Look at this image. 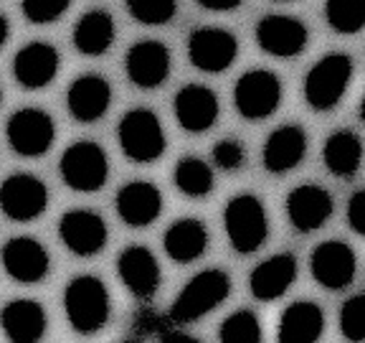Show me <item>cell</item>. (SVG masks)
I'll list each match as a JSON object with an SVG mask.
<instances>
[{
  "instance_id": "d590c367",
  "label": "cell",
  "mask_w": 365,
  "mask_h": 343,
  "mask_svg": "<svg viewBox=\"0 0 365 343\" xmlns=\"http://www.w3.org/2000/svg\"><path fill=\"white\" fill-rule=\"evenodd\" d=\"M348 224L355 234L365 237V191L350 196L348 201Z\"/></svg>"
},
{
  "instance_id": "e575fe53",
  "label": "cell",
  "mask_w": 365,
  "mask_h": 343,
  "mask_svg": "<svg viewBox=\"0 0 365 343\" xmlns=\"http://www.w3.org/2000/svg\"><path fill=\"white\" fill-rule=\"evenodd\" d=\"M246 160V150L239 140H221L213 148V163L221 171H239Z\"/></svg>"
},
{
  "instance_id": "7a4b0ae2",
  "label": "cell",
  "mask_w": 365,
  "mask_h": 343,
  "mask_svg": "<svg viewBox=\"0 0 365 343\" xmlns=\"http://www.w3.org/2000/svg\"><path fill=\"white\" fill-rule=\"evenodd\" d=\"M226 237L239 254H251L267 242L269 217L264 204L254 194H239L226 204L223 212Z\"/></svg>"
},
{
  "instance_id": "f546056e",
  "label": "cell",
  "mask_w": 365,
  "mask_h": 343,
  "mask_svg": "<svg viewBox=\"0 0 365 343\" xmlns=\"http://www.w3.org/2000/svg\"><path fill=\"white\" fill-rule=\"evenodd\" d=\"M325 18L337 34L365 29V0H325Z\"/></svg>"
},
{
  "instance_id": "e0dca14e",
  "label": "cell",
  "mask_w": 365,
  "mask_h": 343,
  "mask_svg": "<svg viewBox=\"0 0 365 343\" xmlns=\"http://www.w3.org/2000/svg\"><path fill=\"white\" fill-rule=\"evenodd\" d=\"M58 51L46 41H34L23 46L13 59V74L16 81L26 89H43L48 86L58 74Z\"/></svg>"
},
{
  "instance_id": "8d00e7d4",
  "label": "cell",
  "mask_w": 365,
  "mask_h": 343,
  "mask_svg": "<svg viewBox=\"0 0 365 343\" xmlns=\"http://www.w3.org/2000/svg\"><path fill=\"white\" fill-rule=\"evenodd\" d=\"M200 8H208V11H234V8H239L244 0H195Z\"/></svg>"
},
{
  "instance_id": "5b68a950",
  "label": "cell",
  "mask_w": 365,
  "mask_h": 343,
  "mask_svg": "<svg viewBox=\"0 0 365 343\" xmlns=\"http://www.w3.org/2000/svg\"><path fill=\"white\" fill-rule=\"evenodd\" d=\"M120 148L132 163H155L165 153V130L160 125L158 114L145 107L130 109L117 127Z\"/></svg>"
},
{
  "instance_id": "cb8c5ba5",
  "label": "cell",
  "mask_w": 365,
  "mask_h": 343,
  "mask_svg": "<svg viewBox=\"0 0 365 343\" xmlns=\"http://www.w3.org/2000/svg\"><path fill=\"white\" fill-rule=\"evenodd\" d=\"M294 280L297 259L294 254L284 252V254H274V257L264 259L262 264H257L249 277V287L257 300H277L289 290Z\"/></svg>"
},
{
  "instance_id": "603a6c76",
  "label": "cell",
  "mask_w": 365,
  "mask_h": 343,
  "mask_svg": "<svg viewBox=\"0 0 365 343\" xmlns=\"http://www.w3.org/2000/svg\"><path fill=\"white\" fill-rule=\"evenodd\" d=\"M307 153V135L302 127L282 125L267 137L264 143V168L269 173H287L302 163Z\"/></svg>"
},
{
  "instance_id": "4fadbf2b",
  "label": "cell",
  "mask_w": 365,
  "mask_h": 343,
  "mask_svg": "<svg viewBox=\"0 0 365 343\" xmlns=\"http://www.w3.org/2000/svg\"><path fill=\"white\" fill-rule=\"evenodd\" d=\"M58 237L68 252L79 257H94L107 244V222L89 209H71L58 222Z\"/></svg>"
},
{
  "instance_id": "277c9868",
  "label": "cell",
  "mask_w": 365,
  "mask_h": 343,
  "mask_svg": "<svg viewBox=\"0 0 365 343\" xmlns=\"http://www.w3.org/2000/svg\"><path fill=\"white\" fill-rule=\"evenodd\" d=\"M353 79V59L348 54H327L304 76V99L317 112L337 107Z\"/></svg>"
},
{
  "instance_id": "74e56055",
  "label": "cell",
  "mask_w": 365,
  "mask_h": 343,
  "mask_svg": "<svg viewBox=\"0 0 365 343\" xmlns=\"http://www.w3.org/2000/svg\"><path fill=\"white\" fill-rule=\"evenodd\" d=\"M160 343H200L195 336H190V333H180V331H170L163 336V341Z\"/></svg>"
},
{
  "instance_id": "44dd1931",
  "label": "cell",
  "mask_w": 365,
  "mask_h": 343,
  "mask_svg": "<svg viewBox=\"0 0 365 343\" xmlns=\"http://www.w3.org/2000/svg\"><path fill=\"white\" fill-rule=\"evenodd\" d=\"M218 97L216 91L203 84H188L175 94V117L178 125L188 132L211 130L218 120Z\"/></svg>"
},
{
  "instance_id": "4316f807",
  "label": "cell",
  "mask_w": 365,
  "mask_h": 343,
  "mask_svg": "<svg viewBox=\"0 0 365 343\" xmlns=\"http://www.w3.org/2000/svg\"><path fill=\"white\" fill-rule=\"evenodd\" d=\"M114 41V18L107 11H89L74 26V46L84 56H102Z\"/></svg>"
},
{
  "instance_id": "ab89813d",
  "label": "cell",
  "mask_w": 365,
  "mask_h": 343,
  "mask_svg": "<svg viewBox=\"0 0 365 343\" xmlns=\"http://www.w3.org/2000/svg\"><path fill=\"white\" fill-rule=\"evenodd\" d=\"M360 120L365 122V94H363V102H360Z\"/></svg>"
},
{
  "instance_id": "60d3db41",
  "label": "cell",
  "mask_w": 365,
  "mask_h": 343,
  "mask_svg": "<svg viewBox=\"0 0 365 343\" xmlns=\"http://www.w3.org/2000/svg\"><path fill=\"white\" fill-rule=\"evenodd\" d=\"M0 99H3V91H0Z\"/></svg>"
},
{
  "instance_id": "484cf974",
  "label": "cell",
  "mask_w": 365,
  "mask_h": 343,
  "mask_svg": "<svg viewBox=\"0 0 365 343\" xmlns=\"http://www.w3.org/2000/svg\"><path fill=\"white\" fill-rule=\"evenodd\" d=\"M163 247L173 262H195L198 257H203L208 247V229L198 219H178L163 237Z\"/></svg>"
},
{
  "instance_id": "4dcf8cb0",
  "label": "cell",
  "mask_w": 365,
  "mask_h": 343,
  "mask_svg": "<svg viewBox=\"0 0 365 343\" xmlns=\"http://www.w3.org/2000/svg\"><path fill=\"white\" fill-rule=\"evenodd\" d=\"M221 343H262V323L251 310H236L221 323Z\"/></svg>"
},
{
  "instance_id": "d4e9b609",
  "label": "cell",
  "mask_w": 365,
  "mask_h": 343,
  "mask_svg": "<svg viewBox=\"0 0 365 343\" xmlns=\"http://www.w3.org/2000/svg\"><path fill=\"white\" fill-rule=\"evenodd\" d=\"M325 333V313L309 300H297L279 318V343H317Z\"/></svg>"
},
{
  "instance_id": "7402d4cb",
  "label": "cell",
  "mask_w": 365,
  "mask_h": 343,
  "mask_svg": "<svg viewBox=\"0 0 365 343\" xmlns=\"http://www.w3.org/2000/svg\"><path fill=\"white\" fill-rule=\"evenodd\" d=\"M0 326L11 343H38L46 333L48 318L41 303L21 297V300H11L0 310Z\"/></svg>"
},
{
  "instance_id": "5bb4252c",
  "label": "cell",
  "mask_w": 365,
  "mask_h": 343,
  "mask_svg": "<svg viewBox=\"0 0 365 343\" xmlns=\"http://www.w3.org/2000/svg\"><path fill=\"white\" fill-rule=\"evenodd\" d=\"M307 29L304 23L294 16H282V13H272L264 16L257 26V44L262 51L269 56L289 59L304 51L307 46Z\"/></svg>"
},
{
  "instance_id": "2e32d148",
  "label": "cell",
  "mask_w": 365,
  "mask_h": 343,
  "mask_svg": "<svg viewBox=\"0 0 365 343\" xmlns=\"http://www.w3.org/2000/svg\"><path fill=\"white\" fill-rule=\"evenodd\" d=\"M117 272L127 290L140 300H148L160 287V264L155 254L143 244H132L117 257Z\"/></svg>"
},
{
  "instance_id": "ba28073f",
  "label": "cell",
  "mask_w": 365,
  "mask_h": 343,
  "mask_svg": "<svg viewBox=\"0 0 365 343\" xmlns=\"http://www.w3.org/2000/svg\"><path fill=\"white\" fill-rule=\"evenodd\" d=\"M6 137L11 148L23 158H38L53 145L56 125L51 114L38 107H23L11 114L6 127Z\"/></svg>"
},
{
  "instance_id": "f1b7e54d",
  "label": "cell",
  "mask_w": 365,
  "mask_h": 343,
  "mask_svg": "<svg viewBox=\"0 0 365 343\" xmlns=\"http://www.w3.org/2000/svg\"><path fill=\"white\" fill-rule=\"evenodd\" d=\"M175 186L180 194L190 196V199H200L213 191V171L205 160L188 155L180 158L175 166Z\"/></svg>"
},
{
  "instance_id": "83f0119b",
  "label": "cell",
  "mask_w": 365,
  "mask_h": 343,
  "mask_svg": "<svg viewBox=\"0 0 365 343\" xmlns=\"http://www.w3.org/2000/svg\"><path fill=\"white\" fill-rule=\"evenodd\" d=\"M322 158H325V166L332 176L350 178L358 173L360 163H363V143L355 132L337 130L327 137L325 148H322Z\"/></svg>"
},
{
  "instance_id": "b9f144b4",
  "label": "cell",
  "mask_w": 365,
  "mask_h": 343,
  "mask_svg": "<svg viewBox=\"0 0 365 343\" xmlns=\"http://www.w3.org/2000/svg\"><path fill=\"white\" fill-rule=\"evenodd\" d=\"M125 343H132V341H125Z\"/></svg>"
},
{
  "instance_id": "ffe728a7",
  "label": "cell",
  "mask_w": 365,
  "mask_h": 343,
  "mask_svg": "<svg viewBox=\"0 0 365 343\" xmlns=\"http://www.w3.org/2000/svg\"><path fill=\"white\" fill-rule=\"evenodd\" d=\"M117 214L132 229H145L163 214V194L150 181H130L117 194Z\"/></svg>"
},
{
  "instance_id": "9c48e42d",
  "label": "cell",
  "mask_w": 365,
  "mask_h": 343,
  "mask_svg": "<svg viewBox=\"0 0 365 343\" xmlns=\"http://www.w3.org/2000/svg\"><path fill=\"white\" fill-rule=\"evenodd\" d=\"M48 206V189L31 173H13L0 183V209L13 222H34Z\"/></svg>"
},
{
  "instance_id": "836d02e7",
  "label": "cell",
  "mask_w": 365,
  "mask_h": 343,
  "mask_svg": "<svg viewBox=\"0 0 365 343\" xmlns=\"http://www.w3.org/2000/svg\"><path fill=\"white\" fill-rule=\"evenodd\" d=\"M71 8V0H21V11L26 16V21L38 23H53Z\"/></svg>"
},
{
  "instance_id": "ac0fdd59",
  "label": "cell",
  "mask_w": 365,
  "mask_h": 343,
  "mask_svg": "<svg viewBox=\"0 0 365 343\" xmlns=\"http://www.w3.org/2000/svg\"><path fill=\"white\" fill-rule=\"evenodd\" d=\"M112 104V86L99 74H81L71 81L66 91V107L79 122H97Z\"/></svg>"
},
{
  "instance_id": "8992f818",
  "label": "cell",
  "mask_w": 365,
  "mask_h": 343,
  "mask_svg": "<svg viewBox=\"0 0 365 343\" xmlns=\"http://www.w3.org/2000/svg\"><path fill=\"white\" fill-rule=\"evenodd\" d=\"M61 178L71 191L79 194H94L107 183L109 160L107 153L91 140H76L61 155L58 163Z\"/></svg>"
},
{
  "instance_id": "1f68e13d",
  "label": "cell",
  "mask_w": 365,
  "mask_h": 343,
  "mask_svg": "<svg viewBox=\"0 0 365 343\" xmlns=\"http://www.w3.org/2000/svg\"><path fill=\"white\" fill-rule=\"evenodd\" d=\"M127 11L137 23L165 26L178 11V0H127Z\"/></svg>"
},
{
  "instance_id": "6da1fadb",
  "label": "cell",
  "mask_w": 365,
  "mask_h": 343,
  "mask_svg": "<svg viewBox=\"0 0 365 343\" xmlns=\"http://www.w3.org/2000/svg\"><path fill=\"white\" fill-rule=\"evenodd\" d=\"M63 310L68 326L81 336L102 331L109 320V290L94 274H79L63 290Z\"/></svg>"
},
{
  "instance_id": "d6a6232c",
  "label": "cell",
  "mask_w": 365,
  "mask_h": 343,
  "mask_svg": "<svg viewBox=\"0 0 365 343\" xmlns=\"http://www.w3.org/2000/svg\"><path fill=\"white\" fill-rule=\"evenodd\" d=\"M340 333L350 343L365 341V295H353L340 310Z\"/></svg>"
},
{
  "instance_id": "8fae6325",
  "label": "cell",
  "mask_w": 365,
  "mask_h": 343,
  "mask_svg": "<svg viewBox=\"0 0 365 343\" xmlns=\"http://www.w3.org/2000/svg\"><path fill=\"white\" fill-rule=\"evenodd\" d=\"M0 262L6 267V272L21 285H34L41 282L48 274L51 267V257L46 247L34 237H13L3 244L0 252Z\"/></svg>"
},
{
  "instance_id": "7bdbcfd3",
  "label": "cell",
  "mask_w": 365,
  "mask_h": 343,
  "mask_svg": "<svg viewBox=\"0 0 365 343\" xmlns=\"http://www.w3.org/2000/svg\"><path fill=\"white\" fill-rule=\"evenodd\" d=\"M284 3H289V0H284Z\"/></svg>"
},
{
  "instance_id": "7c38bea8",
  "label": "cell",
  "mask_w": 365,
  "mask_h": 343,
  "mask_svg": "<svg viewBox=\"0 0 365 343\" xmlns=\"http://www.w3.org/2000/svg\"><path fill=\"white\" fill-rule=\"evenodd\" d=\"M239 41L226 29H198L188 39V59L195 69L218 74L236 61Z\"/></svg>"
},
{
  "instance_id": "3957f363",
  "label": "cell",
  "mask_w": 365,
  "mask_h": 343,
  "mask_svg": "<svg viewBox=\"0 0 365 343\" xmlns=\"http://www.w3.org/2000/svg\"><path fill=\"white\" fill-rule=\"evenodd\" d=\"M231 292V277L223 269H203L190 277L188 285L178 292L175 303L170 308V320L175 323H190L203 318L205 313L216 310Z\"/></svg>"
},
{
  "instance_id": "9a60e30c",
  "label": "cell",
  "mask_w": 365,
  "mask_h": 343,
  "mask_svg": "<svg viewBox=\"0 0 365 343\" xmlns=\"http://www.w3.org/2000/svg\"><path fill=\"white\" fill-rule=\"evenodd\" d=\"M127 76L140 89H155L170 74V51L160 41H137L125 59Z\"/></svg>"
},
{
  "instance_id": "d6986e66",
  "label": "cell",
  "mask_w": 365,
  "mask_h": 343,
  "mask_svg": "<svg viewBox=\"0 0 365 343\" xmlns=\"http://www.w3.org/2000/svg\"><path fill=\"white\" fill-rule=\"evenodd\" d=\"M287 217L297 232H314L332 217V196L317 183H302L287 196Z\"/></svg>"
},
{
  "instance_id": "52a82bcc",
  "label": "cell",
  "mask_w": 365,
  "mask_h": 343,
  "mask_svg": "<svg viewBox=\"0 0 365 343\" xmlns=\"http://www.w3.org/2000/svg\"><path fill=\"white\" fill-rule=\"evenodd\" d=\"M234 102L241 117L264 120L277 112L282 102V81L269 69H251L239 76L234 86Z\"/></svg>"
},
{
  "instance_id": "30bf717a",
  "label": "cell",
  "mask_w": 365,
  "mask_h": 343,
  "mask_svg": "<svg viewBox=\"0 0 365 343\" xmlns=\"http://www.w3.org/2000/svg\"><path fill=\"white\" fill-rule=\"evenodd\" d=\"M309 269H312L317 285L327 287V290H342L353 282L358 259L345 242L330 239L314 247L312 257H309Z\"/></svg>"
},
{
  "instance_id": "f35d334b",
  "label": "cell",
  "mask_w": 365,
  "mask_h": 343,
  "mask_svg": "<svg viewBox=\"0 0 365 343\" xmlns=\"http://www.w3.org/2000/svg\"><path fill=\"white\" fill-rule=\"evenodd\" d=\"M8 36H11V26H8V18L3 16V13H0V49L6 46Z\"/></svg>"
}]
</instances>
